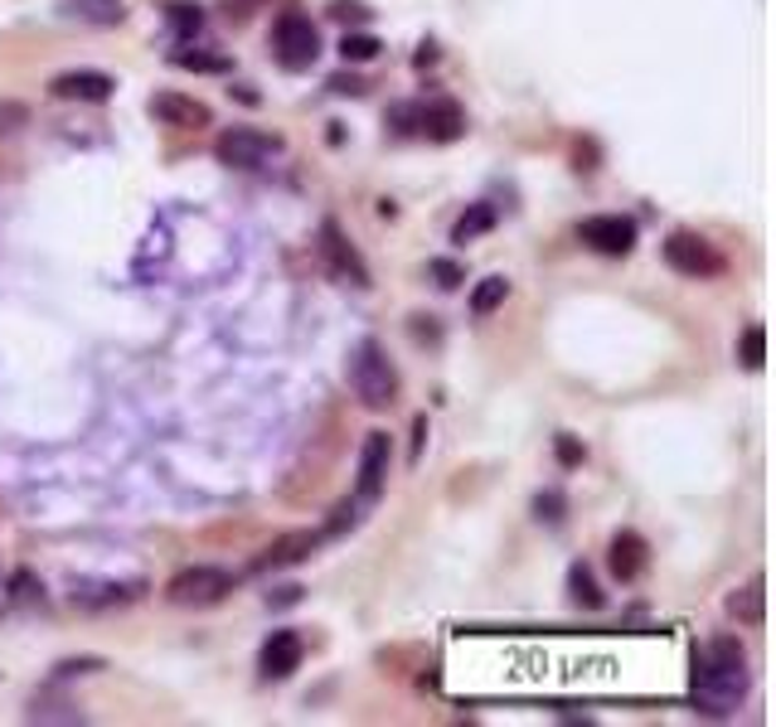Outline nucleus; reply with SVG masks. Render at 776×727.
<instances>
[{"label": "nucleus", "mask_w": 776, "mask_h": 727, "mask_svg": "<svg viewBox=\"0 0 776 727\" xmlns=\"http://www.w3.org/2000/svg\"><path fill=\"white\" fill-rule=\"evenodd\" d=\"M689 693H695V709L709 713V718H728L738 709L742 693H748V654H742L738 636H718L703 650H695Z\"/></svg>", "instance_id": "obj_1"}, {"label": "nucleus", "mask_w": 776, "mask_h": 727, "mask_svg": "<svg viewBox=\"0 0 776 727\" xmlns=\"http://www.w3.org/2000/svg\"><path fill=\"white\" fill-rule=\"evenodd\" d=\"M389 127L393 137H428L437 145H451L466 137V112L451 98H412V102H393Z\"/></svg>", "instance_id": "obj_2"}, {"label": "nucleus", "mask_w": 776, "mask_h": 727, "mask_svg": "<svg viewBox=\"0 0 776 727\" xmlns=\"http://www.w3.org/2000/svg\"><path fill=\"white\" fill-rule=\"evenodd\" d=\"M349 388H355V398L365 408L374 412L393 408V398H398V369H393V359L384 355L379 340H359L349 349Z\"/></svg>", "instance_id": "obj_3"}, {"label": "nucleus", "mask_w": 776, "mask_h": 727, "mask_svg": "<svg viewBox=\"0 0 776 727\" xmlns=\"http://www.w3.org/2000/svg\"><path fill=\"white\" fill-rule=\"evenodd\" d=\"M233 587H238V577L229 567L194 563V567H180V573L165 582V601H170V607H219Z\"/></svg>", "instance_id": "obj_4"}, {"label": "nucleus", "mask_w": 776, "mask_h": 727, "mask_svg": "<svg viewBox=\"0 0 776 727\" xmlns=\"http://www.w3.org/2000/svg\"><path fill=\"white\" fill-rule=\"evenodd\" d=\"M272 59L287 73H306L310 64H316V59H320V29L310 25V15H302V10H287V15H277V25H272Z\"/></svg>", "instance_id": "obj_5"}, {"label": "nucleus", "mask_w": 776, "mask_h": 727, "mask_svg": "<svg viewBox=\"0 0 776 727\" xmlns=\"http://www.w3.org/2000/svg\"><path fill=\"white\" fill-rule=\"evenodd\" d=\"M277 151H282V137H277V131H257V127H229L214 141L219 165H233V170H257V165L272 161Z\"/></svg>", "instance_id": "obj_6"}, {"label": "nucleus", "mask_w": 776, "mask_h": 727, "mask_svg": "<svg viewBox=\"0 0 776 727\" xmlns=\"http://www.w3.org/2000/svg\"><path fill=\"white\" fill-rule=\"evenodd\" d=\"M665 263L675 267L679 277H695V282H709V277H718L723 267H728L718 247L699 233H670L665 238Z\"/></svg>", "instance_id": "obj_7"}, {"label": "nucleus", "mask_w": 776, "mask_h": 727, "mask_svg": "<svg viewBox=\"0 0 776 727\" xmlns=\"http://www.w3.org/2000/svg\"><path fill=\"white\" fill-rule=\"evenodd\" d=\"M320 257H326V267H330V277H335V282H349V286H359V291L369 286L365 257L355 253V243L345 238V228H340L335 218H326V224H320Z\"/></svg>", "instance_id": "obj_8"}, {"label": "nucleus", "mask_w": 776, "mask_h": 727, "mask_svg": "<svg viewBox=\"0 0 776 727\" xmlns=\"http://www.w3.org/2000/svg\"><path fill=\"white\" fill-rule=\"evenodd\" d=\"M577 238H583L593 253H602V257H626L631 247H636V218H626V214H593V218H583Z\"/></svg>", "instance_id": "obj_9"}, {"label": "nucleus", "mask_w": 776, "mask_h": 727, "mask_svg": "<svg viewBox=\"0 0 776 727\" xmlns=\"http://www.w3.org/2000/svg\"><path fill=\"white\" fill-rule=\"evenodd\" d=\"M389 465H393V436L389 432H369L365 446H359V481H355V495L365 505H374L389 485Z\"/></svg>", "instance_id": "obj_10"}, {"label": "nucleus", "mask_w": 776, "mask_h": 727, "mask_svg": "<svg viewBox=\"0 0 776 727\" xmlns=\"http://www.w3.org/2000/svg\"><path fill=\"white\" fill-rule=\"evenodd\" d=\"M326 544V528H292V534H282L272 548H263L253 563V573H277V567H296L306 563L316 548Z\"/></svg>", "instance_id": "obj_11"}, {"label": "nucleus", "mask_w": 776, "mask_h": 727, "mask_svg": "<svg viewBox=\"0 0 776 727\" xmlns=\"http://www.w3.org/2000/svg\"><path fill=\"white\" fill-rule=\"evenodd\" d=\"M49 92H54L59 102H112V92H117V78L112 73H98V68H74V73H59L54 82H49Z\"/></svg>", "instance_id": "obj_12"}, {"label": "nucleus", "mask_w": 776, "mask_h": 727, "mask_svg": "<svg viewBox=\"0 0 776 727\" xmlns=\"http://www.w3.org/2000/svg\"><path fill=\"white\" fill-rule=\"evenodd\" d=\"M302 654L306 640L296 630H272L263 640V650H257V669H263V679H287V674L302 669Z\"/></svg>", "instance_id": "obj_13"}, {"label": "nucleus", "mask_w": 776, "mask_h": 727, "mask_svg": "<svg viewBox=\"0 0 776 727\" xmlns=\"http://www.w3.org/2000/svg\"><path fill=\"white\" fill-rule=\"evenodd\" d=\"M650 563V548L646 538L636 534V528H621V534L612 538V548H607V567H612L616 582H636L640 573H646Z\"/></svg>", "instance_id": "obj_14"}, {"label": "nucleus", "mask_w": 776, "mask_h": 727, "mask_svg": "<svg viewBox=\"0 0 776 727\" xmlns=\"http://www.w3.org/2000/svg\"><path fill=\"white\" fill-rule=\"evenodd\" d=\"M147 107L165 127H209V107L200 98H185V92H155Z\"/></svg>", "instance_id": "obj_15"}, {"label": "nucleus", "mask_w": 776, "mask_h": 727, "mask_svg": "<svg viewBox=\"0 0 776 727\" xmlns=\"http://www.w3.org/2000/svg\"><path fill=\"white\" fill-rule=\"evenodd\" d=\"M59 15L92 29H117L127 20V5L122 0H59Z\"/></svg>", "instance_id": "obj_16"}, {"label": "nucleus", "mask_w": 776, "mask_h": 727, "mask_svg": "<svg viewBox=\"0 0 776 727\" xmlns=\"http://www.w3.org/2000/svg\"><path fill=\"white\" fill-rule=\"evenodd\" d=\"M723 607H728V616H738L742 626H762V616H767V582L752 577L748 587L733 591V597L723 601Z\"/></svg>", "instance_id": "obj_17"}, {"label": "nucleus", "mask_w": 776, "mask_h": 727, "mask_svg": "<svg viewBox=\"0 0 776 727\" xmlns=\"http://www.w3.org/2000/svg\"><path fill=\"white\" fill-rule=\"evenodd\" d=\"M568 597H573L583 611H602V601H607L587 563H573V567H568Z\"/></svg>", "instance_id": "obj_18"}, {"label": "nucleus", "mask_w": 776, "mask_h": 727, "mask_svg": "<svg viewBox=\"0 0 776 727\" xmlns=\"http://www.w3.org/2000/svg\"><path fill=\"white\" fill-rule=\"evenodd\" d=\"M495 228V209L491 204H471L461 218H457V228H451V243H475L481 233H491Z\"/></svg>", "instance_id": "obj_19"}, {"label": "nucleus", "mask_w": 776, "mask_h": 727, "mask_svg": "<svg viewBox=\"0 0 776 727\" xmlns=\"http://www.w3.org/2000/svg\"><path fill=\"white\" fill-rule=\"evenodd\" d=\"M170 64L185 68V73H229V59H224V54H204V49H175Z\"/></svg>", "instance_id": "obj_20"}, {"label": "nucleus", "mask_w": 776, "mask_h": 727, "mask_svg": "<svg viewBox=\"0 0 776 727\" xmlns=\"http://www.w3.org/2000/svg\"><path fill=\"white\" fill-rule=\"evenodd\" d=\"M505 296H510V282H505V277H485V282L471 291V316H491L495 306H505Z\"/></svg>", "instance_id": "obj_21"}, {"label": "nucleus", "mask_w": 776, "mask_h": 727, "mask_svg": "<svg viewBox=\"0 0 776 727\" xmlns=\"http://www.w3.org/2000/svg\"><path fill=\"white\" fill-rule=\"evenodd\" d=\"M379 39L374 35H355V29H345V39H340V59L345 64H369V59H379Z\"/></svg>", "instance_id": "obj_22"}, {"label": "nucleus", "mask_w": 776, "mask_h": 727, "mask_svg": "<svg viewBox=\"0 0 776 727\" xmlns=\"http://www.w3.org/2000/svg\"><path fill=\"white\" fill-rule=\"evenodd\" d=\"M29 723H82V713L68 709V703L44 699V693H39V699L29 703Z\"/></svg>", "instance_id": "obj_23"}, {"label": "nucleus", "mask_w": 776, "mask_h": 727, "mask_svg": "<svg viewBox=\"0 0 776 727\" xmlns=\"http://www.w3.org/2000/svg\"><path fill=\"white\" fill-rule=\"evenodd\" d=\"M165 20H170V29H175L180 39H190V35H200L204 10H200V5H185V0H175V5H165Z\"/></svg>", "instance_id": "obj_24"}, {"label": "nucleus", "mask_w": 776, "mask_h": 727, "mask_svg": "<svg viewBox=\"0 0 776 727\" xmlns=\"http://www.w3.org/2000/svg\"><path fill=\"white\" fill-rule=\"evenodd\" d=\"M738 359L748 364V369H762V364H767V330H762V326H748V330H742Z\"/></svg>", "instance_id": "obj_25"}, {"label": "nucleus", "mask_w": 776, "mask_h": 727, "mask_svg": "<svg viewBox=\"0 0 776 727\" xmlns=\"http://www.w3.org/2000/svg\"><path fill=\"white\" fill-rule=\"evenodd\" d=\"M554 451H558V465H563V471H573V465L587 461V446L577 442V436H568V432L554 436Z\"/></svg>", "instance_id": "obj_26"}, {"label": "nucleus", "mask_w": 776, "mask_h": 727, "mask_svg": "<svg viewBox=\"0 0 776 727\" xmlns=\"http://www.w3.org/2000/svg\"><path fill=\"white\" fill-rule=\"evenodd\" d=\"M369 15H374V10H369L365 0H330V20H340V25H365Z\"/></svg>", "instance_id": "obj_27"}, {"label": "nucleus", "mask_w": 776, "mask_h": 727, "mask_svg": "<svg viewBox=\"0 0 776 727\" xmlns=\"http://www.w3.org/2000/svg\"><path fill=\"white\" fill-rule=\"evenodd\" d=\"M428 272L437 277V286H442V291H457V286L466 282L461 263H451V257H432V263H428Z\"/></svg>", "instance_id": "obj_28"}, {"label": "nucleus", "mask_w": 776, "mask_h": 727, "mask_svg": "<svg viewBox=\"0 0 776 727\" xmlns=\"http://www.w3.org/2000/svg\"><path fill=\"white\" fill-rule=\"evenodd\" d=\"M563 509H568V500L558 490H544L539 500H534V514H539L544 524H563Z\"/></svg>", "instance_id": "obj_29"}, {"label": "nucleus", "mask_w": 776, "mask_h": 727, "mask_svg": "<svg viewBox=\"0 0 776 727\" xmlns=\"http://www.w3.org/2000/svg\"><path fill=\"white\" fill-rule=\"evenodd\" d=\"M98 669H107V664H102L98 654H82V660H64V664H59V679H74V674H98Z\"/></svg>", "instance_id": "obj_30"}, {"label": "nucleus", "mask_w": 776, "mask_h": 727, "mask_svg": "<svg viewBox=\"0 0 776 727\" xmlns=\"http://www.w3.org/2000/svg\"><path fill=\"white\" fill-rule=\"evenodd\" d=\"M330 92H349V98H359V92H365V78H355V73H335V78H330Z\"/></svg>", "instance_id": "obj_31"}, {"label": "nucleus", "mask_w": 776, "mask_h": 727, "mask_svg": "<svg viewBox=\"0 0 776 727\" xmlns=\"http://www.w3.org/2000/svg\"><path fill=\"white\" fill-rule=\"evenodd\" d=\"M422 442H428V418L412 422V451H408V461H412V465L422 461Z\"/></svg>", "instance_id": "obj_32"}, {"label": "nucleus", "mask_w": 776, "mask_h": 727, "mask_svg": "<svg viewBox=\"0 0 776 727\" xmlns=\"http://www.w3.org/2000/svg\"><path fill=\"white\" fill-rule=\"evenodd\" d=\"M272 607H292V601H302V587H277V597H267Z\"/></svg>", "instance_id": "obj_33"}, {"label": "nucleus", "mask_w": 776, "mask_h": 727, "mask_svg": "<svg viewBox=\"0 0 776 727\" xmlns=\"http://www.w3.org/2000/svg\"><path fill=\"white\" fill-rule=\"evenodd\" d=\"M412 64H418V68H428V64H437V49H432V44H422V49H418V59H412Z\"/></svg>", "instance_id": "obj_34"}]
</instances>
